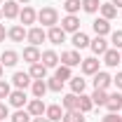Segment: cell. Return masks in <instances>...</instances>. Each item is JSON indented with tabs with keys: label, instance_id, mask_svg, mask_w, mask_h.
<instances>
[{
	"label": "cell",
	"instance_id": "cell-1",
	"mask_svg": "<svg viewBox=\"0 0 122 122\" xmlns=\"http://www.w3.org/2000/svg\"><path fill=\"white\" fill-rule=\"evenodd\" d=\"M38 21L42 24V28H52V26H56L59 24V12L54 10V7H42L40 12H38Z\"/></svg>",
	"mask_w": 122,
	"mask_h": 122
},
{
	"label": "cell",
	"instance_id": "cell-2",
	"mask_svg": "<svg viewBox=\"0 0 122 122\" xmlns=\"http://www.w3.org/2000/svg\"><path fill=\"white\" fill-rule=\"evenodd\" d=\"M59 61L63 63V66H68V68H73V66H80V63H82V59H80V52H77V49H68V52H61Z\"/></svg>",
	"mask_w": 122,
	"mask_h": 122
},
{
	"label": "cell",
	"instance_id": "cell-3",
	"mask_svg": "<svg viewBox=\"0 0 122 122\" xmlns=\"http://www.w3.org/2000/svg\"><path fill=\"white\" fill-rule=\"evenodd\" d=\"M45 38H47V33L42 26H33V28H28V35H26V40H28L33 47H38L40 42H45Z\"/></svg>",
	"mask_w": 122,
	"mask_h": 122
},
{
	"label": "cell",
	"instance_id": "cell-4",
	"mask_svg": "<svg viewBox=\"0 0 122 122\" xmlns=\"http://www.w3.org/2000/svg\"><path fill=\"white\" fill-rule=\"evenodd\" d=\"M26 110L30 113V117H40V115H45L47 106H45L42 99H30L28 103H26Z\"/></svg>",
	"mask_w": 122,
	"mask_h": 122
},
{
	"label": "cell",
	"instance_id": "cell-5",
	"mask_svg": "<svg viewBox=\"0 0 122 122\" xmlns=\"http://www.w3.org/2000/svg\"><path fill=\"white\" fill-rule=\"evenodd\" d=\"M61 28L66 30V33H77L80 30V19L75 14H66L61 19Z\"/></svg>",
	"mask_w": 122,
	"mask_h": 122
},
{
	"label": "cell",
	"instance_id": "cell-6",
	"mask_svg": "<svg viewBox=\"0 0 122 122\" xmlns=\"http://www.w3.org/2000/svg\"><path fill=\"white\" fill-rule=\"evenodd\" d=\"M113 85V77L108 75L106 71H99V73H94V89H108Z\"/></svg>",
	"mask_w": 122,
	"mask_h": 122
},
{
	"label": "cell",
	"instance_id": "cell-7",
	"mask_svg": "<svg viewBox=\"0 0 122 122\" xmlns=\"http://www.w3.org/2000/svg\"><path fill=\"white\" fill-rule=\"evenodd\" d=\"M40 63L47 66V68H56V66H59V54H56L54 49H45V52L40 54Z\"/></svg>",
	"mask_w": 122,
	"mask_h": 122
},
{
	"label": "cell",
	"instance_id": "cell-8",
	"mask_svg": "<svg viewBox=\"0 0 122 122\" xmlns=\"http://www.w3.org/2000/svg\"><path fill=\"white\" fill-rule=\"evenodd\" d=\"M12 82H14L16 89H26L28 85H33V77L28 73H24V71H16L14 75H12Z\"/></svg>",
	"mask_w": 122,
	"mask_h": 122
},
{
	"label": "cell",
	"instance_id": "cell-9",
	"mask_svg": "<svg viewBox=\"0 0 122 122\" xmlns=\"http://www.w3.org/2000/svg\"><path fill=\"white\" fill-rule=\"evenodd\" d=\"M26 35H28V30L24 28L21 24H16V26H12V28L7 30V38H10L12 42H24V40H26Z\"/></svg>",
	"mask_w": 122,
	"mask_h": 122
},
{
	"label": "cell",
	"instance_id": "cell-10",
	"mask_svg": "<svg viewBox=\"0 0 122 122\" xmlns=\"http://www.w3.org/2000/svg\"><path fill=\"white\" fill-rule=\"evenodd\" d=\"M47 40H49L52 45H61V42L66 40V30L61 28V26H52V28L47 30Z\"/></svg>",
	"mask_w": 122,
	"mask_h": 122
},
{
	"label": "cell",
	"instance_id": "cell-11",
	"mask_svg": "<svg viewBox=\"0 0 122 122\" xmlns=\"http://www.w3.org/2000/svg\"><path fill=\"white\" fill-rule=\"evenodd\" d=\"M0 10H2V16H5V19H16V16H19V12H21L16 0H7Z\"/></svg>",
	"mask_w": 122,
	"mask_h": 122
},
{
	"label": "cell",
	"instance_id": "cell-12",
	"mask_svg": "<svg viewBox=\"0 0 122 122\" xmlns=\"http://www.w3.org/2000/svg\"><path fill=\"white\" fill-rule=\"evenodd\" d=\"M92 28H94V33H96V35H103V38H106L108 33H110V21H108V19H103V16H99V19H94Z\"/></svg>",
	"mask_w": 122,
	"mask_h": 122
},
{
	"label": "cell",
	"instance_id": "cell-13",
	"mask_svg": "<svg viewBox=\"0 0 122 122\" xmlns=\"http://www.w3.org/2000/svg\"><path fill=\"white\" fill-rule=\"evenodd\" d=\"M10 103L14 108H24L26 103H28V96H26V92L24 89H14L12 94H10Z\"/></svg>",
	"mask_w": 122,
	"mask_h": 122
},
{
	"label": "cell",
	"instance_id": "cell-14",
	"mask_svg": "<svg viewBox=\"0 0 122 122\" xmlns=\"http://www.w3.org/2000/svg\"><path fill=\"white\" fill-rule=\"evenodd\" d=\"M103 63L110 66V68H115L117 63H122V56H120V49H106V54H103Z\"/></svg>",
	"mask_w": 122,
	"mask_h": 122
},
{
	"label": "cell",
	"instance_id": "cell-15",
	"mask_svg": "<svg viewBox=\"0 0 122 122\" xmlns=\"http://www.w3.org/2000/svg\"><path fill=\"white\" fill-rule=\"evenodd\" d=\"M16 61H19V54H16L14 49H5V52L0 54V63H2L5 68H12V66H16Z\"/></svg>",
	"mask_w": 122,
	"mask_h": 122
},
{
	"label": "cell",
	"instance_id": "cell-16",
	"mask_svg": "<svg viewBox=\"0 0 122 122\" xmlns=\"http://www.w3.org/2000/svg\"><path fill=\"white\" fill-rule=\"evenodd\" d=\"M80 68H82V73H85V75H94V73H99V61H96V56L82 59Z\"/></svg>",
	"mask_w": 122,
	"mask_h": 122
},
{
	"label": "cell",
	"instance_id": "cell-17",
	"mask_svg": "<svg viewBox=\"0 0 122 122\" xmlns=\"http://www.w3.org/2000/svg\"><path fill=\"white\" fill-rule=\"evenodd\" d=\"M89 47H92V52H94V54H106L108 40L103 38V35H96L94 40H89Z\"/></svg>",
	"mask_w": 122,
	"mask_h": 122
},
{
	"label": "cell",
	"instance_id": "cell-18",
	"mask_svg": "<svg viewBox=\"0 0 122 122\" xmlns=\"http://www.w3.org/2000/svg\"><path fill=\"white\" fill-rule=\"evenodd\" d=\"M35 19H38V12H35L33 7H24V10L19 12V21H21L24 26H30V24H35Z\"/></svg>",
	"mask_w": 122,
	"mask_h": 122
},
{
	"label": "cell",
	"instance_id": "cell-19",
	"mask_svg": "<svg viewBox=\"0 0 122 122\" xmlns=\"http://www.w3.org/2000/svg\"><path fill=\"white\" fill-rule=\"evenodd\" d=\"M106 108L110 110V113H117V110H122V94H120V92H115V94H108Z\"/></svg>",
	"mask_w": 122,
	"mask_h": 122
},
{
	"label": "cell",
	"instance_id": "cell-20",
	"mask_svg": "<svg viewBox=\"0 0 122 122\" xmlns=\"http://www.w3.org/2000/svg\"><path fill=\"white\" fill-rule=\"evenodd\" d=\"M47 71H49V68H47V66H42V63L38 61V63H30L28 75L33 77V80H45V77H47Z\"/></svg>",
	"mask_w": 122,
	"mask_h": 122
},
{
	"label": "cell",
	"instance_id": "cell-21",
	"mask_svg": "<svg viewBox=\"0 0 122 122\" xmlns=\"http://www.w3.org/2000/svg\"><path fill=\"white\" fill-rule=\"evenodd\" d=\"M73 47L75 49H85V47H89V38H87V33H82V30H77V33H73Z\"/></svg>",
	"mask_w": 122,
	"mask_h": 122
},
{
	"label": "cell",
	"instance_id": "cell-22",
	"mask_svg": "<svg viewBox=\"0 0 122 122\" xmlns=\"http://www.w3.org/2000/svg\"><path fill=\"white\" fill-rule=\"evenodd\" d=\"M24 61H26V63H38V61H40V49H38V47H26V49H24Z\"/></svg>",
	"mask_w": 122,
	"mask_h": 122
},
{
	"label": "cell",
	"instance_id": "cell-23",
	"mask_svg": "<svg viewBox=\"0 0 122 122\" xmlns=\"http://www.w3.org/2000/svg\"><path fill=\"white\" fill-rule=\"evenodd\" d=\"M30 89H33V96H35V99H42V96L47 94V82L45 80H33Z\"/></svg>",
	"mask_w": 122,
	"mask_h": 122
},
{
	"label": "cell",
	"instance_id": "cell-24",
	"mask_svg": "<svg viewBox=\"0 0 122 122\" xmlns=\"http://www.w3.org/2000/svg\"><path fill=\"white\" fill-rule=\"evenodd\" d=\"M77 99H80V94H66L63 96V101H61V106L66 108V110H77Z\"/></svg>",
	"mask_w": 122,
	"mask_h": 122
},
{
	"label": "cell",
	"instance_id": "cell-25",
	"mask_svg": "<svg viewBox=\"0 0 122 122\" xmlns=\"http://www.w3.org/2000/svg\"><path fill=\"white\" fill-rule=\"evenodd\" d=\"M61 122H85V113L82 110H66Z\"/></svg>",
	"mask_w": 122,
	"mask_h": 122
},
{
	"label": "cell",
	"instance_id": "cell-26",
	"mask_svg": "<svg viewBox=\"0 0 122 122\" xmlns=\"http://www.w3.org/2000/svg\"><path fill=\"white\" fill-rule=\"evenodd\" d=\"M45 117H49L52 122H59L61 117H63V110H61V106H47V110H45Z\"/></svg>",
	"mask_w": 122,
	"mask_h": 122
},
{
	"label": "cell",
	"instance_id": "cell-27",
	"mask_svg": "<svg viewBox=\"0 0 122 122\" xmlns=\"http://www.w3.org/2000/svg\"><path fill=\"white\" fill-rule=\"evenodd\" d=\"M106 101H108V89H94V94H92L94 106H106Z\"/></svg>",
	"mask_w": 122,
	"mask_h": 122
},
{
	"label": "cell",
	"instance_id": "cell-28",
	"mask_svg": "<svg viewBox=\"0 0 122 122\" xmlns=\"http://www.w3.org/2000/svg\"><path fill=\"white\" fill-rule=\"evenodd\" d=\"M99 12H101L103 19L110 21V19H115V16H117V7H115L113 2H106V5H101V10H99Z\"/></svg>",
	"mask_w": 122,
	"mask_h": 122
},
{
	"label": "cell",
	"instance_id": "cell-29",
	"mask_svg": "<svg viewBox=\"0 0 122 122\" xmlns=\"http://www.w3.org/2000/svg\"><path fill=\"white\" fill-rule=\"evenodd\" d=\"M82 10L87 14H96L101 10V0H82Z\"/></svg>",
	"mask_w": 122,
	"mask_h": 122
},
{
	"label": "cell",
	"instance_id": "cell-30",
	"mask_svg": "<svg viewBox=\"0 0 122 122\" xmlns=\"http://www.w3.org/2000/svg\"><path fill=\"white\" fill-rule=\"evenodd\" d=\"M85 87H87V80L71 77V89H73V94H85Z\"/></svg>",
	"mask_w": 122,
	"mask_h": 122
},
{
	"label": "cell",
	"instance_id": "cell-31",
	"mask_svg": "<svg viewBox=\"0 0 122 122\" xmlns=\"http://www.w3.org/2000/svg\"><path fill=\"white\" fill-rule=\"evenodd\" d=\"M92 96H87V94H80V99H77V110H82V113H89L92 110Z\"/></svg>",
	"mask_w": 122,
	"mask_h": 122
},
{
	"label": "cell",
	"instance_id": "cell-32",
	"mask_svg": "<svg viewBox=\"0 0 122 122\" xmlns=\"http://www.w3.org/2000/svg\"><path fill=\"white\" fill-rule=\"evenodd\" d=\"M80 7H82V0H63V10H66L68 14L80 12Z\"/></svg>",
	"mask_w": 122,
	"mask_h": 122
},
{
	"label": "cell",
	"instance_id": "cell-33",
	"mask_svg": "<svg viewBox=\"0 0 122 122\" xmlns=\"http://www.w3.org/2000/svg\"><path fill=\"white\" fill-rule=\"evenodd\" d=\"M54 77H59L61 82H66V80H71V68L68 66H56V73H54Z\"/></svg>",
	"mask_w": 122,
	"mask_h": 122
},
{
	"label": "cell",
	"instance_id": "cell-34",
	"mask_svg": "<svg viewBox=\"0 0 122 122\" xmlns=\"http://www.w3.org/2000/svg\"><path fill=\"white\" fill-rule=\"evenodd\" d=\"M12 122H33V120H30L28 110H16L14 115H12Z\"/></svg>",
	"mask_w": 122,
	"mask_h": 122
},
{
	"label": "cell",
	"instance_id": "cell-35",
	"mask_svg": "<svg viewBox=\"0 0 122 122\" xmlns=\"http://www.w3.org/2000/svg\"><path fill=\"white\" fill-rule=\"evenodd\" d=\"M47 89L49 92H61L63 89V82H61L59 77H49V80H47Z\"/></svg>",
	"mask_w": 122,
	"mask_h": 122
},
{
	"label": "cell",
	"instance_id": "cell-36",
	"mask_svg": "<svg viewBox=\"0 0 122 122\" xmlns=\"http://www.w3.org/2000/svg\"><path fill=\"white\" fill-rule=\"evenodd\" d=\"M10 94H12V87L5 80H0V99H10Z\"/></svg>",
	"mask_w": 122,
	"mask_h": 122
},
{
	"label": "cell",
	"instance_id": "cell-37",
	"mask_svg": "<svg viewBox=\"0 0 122 122\" xmlns=\"http://www.w3.org/2000/svg\"><path fill=\"white\" fill-rule=\"evenodd\" d=\"M110 42H113V47H115V49H122V30H115V33H113Z\"/></svg>",
	"mask_w": 122,
	"mask_h": 122
},
{
	"label": "cell",
	"instance_id": "cell-38",
	"mask_svg": "<svg viewBox=\"0 0 122 122\" xmlns=\"http://www.w3.org/2000/svg\"><path fill=\"white\" fill-rule=\"evenodd\" d=\"M5 117H10V108H7V103L0 101V122H5Z\"/></svg>",
	"mask_w": 122,
	"mask_h": 122
},
{
	"label": "cell",
	"instance_id": "cell-39",
	"mask_svg": "<svg viewBox=\"0 0 122 122\" xmlns=\"http://www.w3.org/2000/svg\"><path fill=\"white\" fill-rule=\"evenodd\" d=\"M117 120H120V115H115V113H108V115H106L101 122H117Z\"/></svg>",
	"mask_w": 122,
	"mask_h": 122
},
{
	"label": "cell",
	"instance_id": "cell-40",
	"mask_svg": "<svg viewBox=\"0 0 122 122\" xmlns=\"http://www.w3.org/2000/svg\"><path fill=\"white\" fill-rule=\"evenodd\" d=\"M113 82H115V87H117V89H122V71H120L115 77H113Z\"/></svg>",
	"mask_w": 122,
	"mask_h": 122
},
{
	"label": "cell",
	"instance_id": "cell-41",
	"mask_svg": "<svg viewBox=\"0 0 122 122\" xmlns=\"http://www.w3.org/2000/svg\"><path fill=\"white\" fill-rule=\"evenodd\" d=\"M33 122H52L49 117H45V115H40V117H33Z\"/></svg>",
	"mask_w": 122,
	"mask_h": 122
},
{
	"label": "cell",
	"instance_id": "cell-42",
	"mask_svg": "<svg viewBox=\"0 0 122 122\" xmlns=\"http://www.w3.org/2000/svg\"><path fill=\"white\" fill-rule=\"evenodd\" d=\"M5 35H7V30H5V26H2V24H0V42L5 40Z\"/></svg>",
	"mask_w": 122,
	"mask_h": 122
},
{
	"label": "cell",
	"instance_id": "cell-43",
	"mask_svg": "<svg viewBox=\"0 0 122 122\" xmlns=\"http://www.w3.org/2000/svg\"><path fill=\"white\" fill-rule=\"evenodd\" d=\"M110 2H113L115 7H122V0H110Z\"/></svg>",
	"mask_w": 122,
	"mask_h": 122
},
{
	"label": "cell",
	"instance_id": "cell-44",
	"mask_svg": "<svg viewBox=\"0 0 122 122\" xmlns=\"http://www.w3.org/2000/svg\"><path fill=\"white\" fill-rule=\"evenodd\" d=\"M2 71H5V66H2V63H0V80H2Z\"/></svg>",
	"mask_w": 122,
	"mask_h": 122
},
{
	"label": "cell",
	"instance_id": "cell-45",
	"mask_svg": "<svg viewBox=\"0 0 122 122\" xmlns=\"http://www.w3.org/2000/svg\"><path fill=\"white\" fill-rule=\"evenodd\" d=\"M16 2H30V0H16Z\"/></svg>",
	"mask_w": 122,
	"mask_h": 122
},
{
	"label": "cell",
	"instance_id": "cell-46",
	"mask_svg": "<svg viewBox=\"0 0 122 122\" xmlns=\"http://www.w3.org/2000/svg\"><path fill=\"white\" fill-rule=\"evenodd\" d=\"M0 19H2V10H0Z\"/></svg>",
	"mask_w": 122,
	"mask_h": 122
},
{
	"label": "cell",
	"instance_id": "cell-47",
	"mask_svg": "<svg viewBox=\"0 0 122 122\" xmlns=\"http://www.w3.org/2000/svg\"><path fill=\"white\" fill-rule=\"evenodd\" d=\"M120 56H122V49H120Z\"/></svg>",
	"mask_w": 122,
	"mask_h": 122
},
{
	"label": "cell",
	"instance_id": "cell-48",
	"mask_svg": "<svg viewBox=\"0 0 122 122\" xmlns=\"http://www.w3.org/2000/svg\"><path fill=\"white\" fill-rule=\"evenodd\" d=\"M117 122H122V117H120V120H117Z\"/></svg>",
	"mask_w": 122,
	"mask_h": 122
}]
</instances>
